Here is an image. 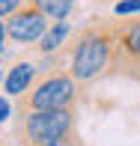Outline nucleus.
Listing matches in <instances>:
<instances>
[{"label": "nucleus", "mask_w": 140, "mask_h": 146, "mask_svg": "<svg viewBox=\"0 0 140 146\" xmlns=\"http://www.w3.org/2000/svg\"><path fill=\"white\" fill-rule=\"evenodd\" d=\"M9 116H12V104H9V98H6V96H0V125L9 122Z\"/></svg>", "instance_id": "f8f14e48"}, {"label": "nucleus", "mask_w": 140, "mask_h": 146, "mask_svg": "<svg viewBox=\"0 0 140 146\" xmlns=\"http://www.w3.org/2000/svg\"><path fill=\"white\" fill-rule=\"evenodd\" d=\"M69 39H72V24L66 21H54L48 30L42 33V39H39V54H54V51H60V48H66L69 45Z\"/></svg>", "instance_id": "0eeeda50"}, {"label": "nucleus", "mask_w": 140, "mask_h": 146, "mask_svg": "<svg viewBox=\"0 0 140 146\" xmlns=\"http://www.w3.org/2000/svg\"><path fill=\"white\" fill-rule=\"evenodd\" d=\"M0 81H3V72H0Z\"/></svg>", "instance_id": "4468645a"}, {"label": "nucleus", "mask_w": 140, "mask_h": 146, "mask_svg": "<svg viewBox=\"0 0 140 146\" xmlns=\"http://www.w3.org/2000/svg\"><path fill=\"white\" fill-rule=\"evenodd\" d=\"M24 3H27V0H0V21H6V18H9L18 6H24Z\"/></svg>", "instance_id": "9b49d317"}, {"label": "nucleus", "mask_w": 140, "mask_h": 146, "mask_svg": "<svg viewBox=\"0 0 140 146\" xmlns=\"http://www.w3.org/2000/svg\"><path fill=\"white\" fill-rule=\"evenodd\" d=\"M113 12L116 15H140V0H119L116 6H113Z\"/></svg>", "instance_id": "1a4fd4ad"}, {"label": "nucleus", "mask_w": 140, "mask_h": 146, "mask_svg": "<svg viewBox=\"0 0 140 146\" xmlns=\"http://www.w3.org/2000/svg\"><path fill=\"white\" fill-rule=\"evenodd\" d=\"M36 78H39L36 63H30V60H18V63H12V69L3 75V92L12 96V98H18L21 92H27L33 87Z\"/></svg>", "instance_id": "423d86ee"}, {"label": "nucleus", "mask_w": 140, "mask_h": 146, "mask_svg": "<svg viewBox=\"0 0 140 146\" xmlns=\"http://www.w3.org/2000/svg\"><path fill=\"white\" fill-rule=\"evenodd\" d=\"M6 42H9V39H6V24L0 21V57L6 54Z\"/></svg>", "instance_id": "ddd939ff"}, {"label": "nucleus", "mask_w": 140, "mask_h": 146, "mask_svg": "<svg viewBox=\"0 0 140 146\" xmlns=\"http://www.w3.org/2000/svg\"><path fill=\"white\" fill-rule=\"evenodd\" d=\"M3 24H6V39H9V42L30 48V45H36L39 39H42V33L48 30L51 21H48V18H45L33 3H24V6H18V9L12 12Z\"/></svg>", "instance_id": "39448f33"}, {"label": "nucleus", "mask_w": 140, "mask_h": 146, "mask_svg": "<svg viewBox=\"0 0 140 146\" xmlns=\"http://www.w3.org/2000/svg\"><path fill=\"white\" fill-rule=\"evenodd\" d=\"M78 87L81 84L69 72L39 75L33 81V87L18 96V110H63V108H75Z\"/></svg>", "instance_id": "f03ea898"}, {"label": "nucleus", "mask_w": 140, "mask_h": 146, "mask_svg": "<svg viewBox=\"0 0 140 146\" xmlns=\"http://www.w3.org/2000/svg\"><path fill=\"white\" fill-rule=\"evenodd\" d=\"M113 60V21L92 18L81 30L72 33L69 42V75L78 84H92L107 75Z\"/></svg>", "instance_id": "f257e3e1"}, {"label": "nucleus", "mask_w": 140, "mask_h": 146, "mask_svg": "<svg viewBox=\"0 0 140 146\" xmlns=\"http://www.w3.org/2000/svg\"><path fill=\"white\" fill-rule=\"evenodd\" d=\"M27 3H33L48 21H63L75 9V0H27Z\"/></svg>", "instance_id": "6e6552de"}, {"label": "nucleus", "mask_w": 140, "mask_h": 146, "mask_svg": "<svg viewBox=\"0 0 140 146\" xmlns=\"http://www.w3.org/2000/svg\"><path fill=\"white\" fill-rule=\"evenodd\" d=\"M131 69H140V15L113 21V60L110 72L131 75Z\"/></svg>", "instance_id": "20e7f679"}, {"label": "nucleus", "mask_w": 140, "mask_h": 146, "mask_svg": "<svg viewBox=\"0 0 140 146\" xmlns=\"http://www.w3.org/2000/svg\"><path fill=\"white\" fill-rule=\"evenodd\" d=\"M39 146H81V140H78L75 131H69V134H60V137H54V140H45V143H39Z\"/></svg>", "instance_id": "9d476101"}, {"label": "nucleus", "mask_w": 140, "mask_h": 146, "mask_svg": "<svg viewBox=\"0 0 140 146\" xmlns=\"http://www.w3.org/2000/svg\"><path fill=\"white\" fill-rule=\"evenodd\" d=\"M75 131V108L63 110H18L15 137L18 146H39L45 140H54L60 134Z\"/></svg>", "instance_id": "7ed1b4c3"}]
</instances>
